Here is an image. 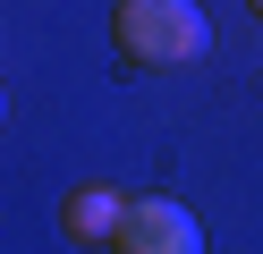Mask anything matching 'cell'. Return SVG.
<instances>
[{
	"label": "cell",
	"mask_w": 263,
	"mask_h": 254,
	"mask_svg": "<svg viewBox=\"0 0 263 254\" xmlns=\"http://www.w3.org/2000/svg\"><path fill=\"white\" fill-rule=\"evenodd\" d=\"M110 43H119L127 68H187V60H204L212 26H204L195 0H119L110 9Z\"/></svg>",
	"instance_id": "cell-1"
},
{
	"label": "cell",
	"mask_w": 263,
	"mask_h": 254,
	"mask_svg": "<svg viewBox=\"0 0 263 254\" xmlns=\"http://www.w3.org/2000/svg\"><path fill=\"white\" fill-rule=\"evenodd\" d=\"M110 254H204V220H195L178 195H136Z\"/></svg>",
	"instance_id": "cell-2"
},
{
	"label": "cell",
	"mask_w": 263,
	"mask_h": 254,
	"mask_svg": "<svg viewBox=\"0 0 263 254\" xmlns=\"http://www.w3.org/2000/svg\"><path fill=\"white\" fill-rule=\"evenodd\" d=\"M60 229H68V246H119V229H127L119 186H77L68 212H60Z\"/></svg>",
	"instance_id": "cell-3"
},
{
	"label": "cell",
	"mask_w": 263,
	"mask_h": 254,
	"mask_svg": "<svg viewBox=\"0 0 263 254\" xmlns=\"http://www.w3.org/2000/svg\"><path fill=\"white\" fill-rule=\"evenodd\" d=\"M246 9H255V17H263V0H246Z\"/></svg>",
	"instance_id": "cell-4"
}]
</instances>
